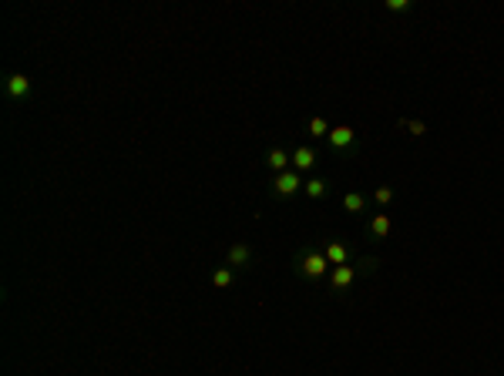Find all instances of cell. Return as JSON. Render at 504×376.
<instances>
[{
	"instance_id": "obj_1",
	"label": "cell",
	"mask_w": 504,
	"mask_h": 376,
	"mask_svg": "<svg viewBox=\"0 0 504 376\" xmlns=\"http://www.w3.org/2000/svg\"><path fill=\"white\" fill-rule=\"evenodd\" d=\"M296 269L306 282H320L323 276H329V259L323 255V249H302L300 259H296Z\"/></svg>"
},
{
	"instance_id": "obj_2",
	"label": "cell",
	"mask_w": 504,
	"mask_h": 376,
	"mask_svg": "<svg viewBox=\"0 0 504 376\" xmlns=\"http://www.w3.org/2000/svg\"><path fill=\"white\" fill-rule=\"evenodd\" d=\"M329 148L336 155H356V131L350 125H340V128H329Z\"/></svg>"
},
{
	"instance_id": "obj_3",
	"label": "cell",
	"mask_w": 504,
	"mask_h": 376,
	"mask_svg": "<svg viewBox=\"0 0 504 376\" xmlns=\"http://www.w3.org/2000/svg\"><path fill=\"white\" fill-rule=\"evenodd\" d=\"M300 188H302V178L296 168H289V172H282V175L273 178V195H276V199H293Z\"/></svg>"
},
{
	"instance_id": "obj_4",
	"label": "cell",
	"mask_w": 504,
	"mask_h": 376,
	"mask_svg": "<svg viewBox=\"0 0 504 376\" xmlns=\"http://www.w3.org/2000/svg\"><path fill=\"white\" fill-rule=\"evenodd\" d=\"M3 91H7V98L10 101H27L30 95H34V84H30V77L27 75H7Z\"/></svg>"
},
{
	"instance_id": "obj_5",
	"label": "cell",
	"mask_w": 504,
	"mask_h": 376,
	"mask_svg": "<svg viewBox=\"0 0 504 376\" xmlns=\"http://www.w3.org/2000/svg\"><path fill=\"white\" fill-rule=\"evenodd\" d=\"M356 273H360V269L350 266V262H347V266H333V269H329V289H333V293H347L353 286V279H356Z\"/></svg>"
},
{
	"instance_id": "obj_6",
	"label": "cell",
	"mask_w": 504,
	"mask_h": 376,
	"mask_svg": "<svg viewBox=\"0 0 504 376\" xmlns=\"http://www.w3.org/2000/svg\"><path fill=\"white\" fill-rule=\"evenodd\" d=\"M316 161H320V155L313 145H300V148L293 151V168L296 172H309V168H316Z\"/></svg>"
},
{
	"instance_id": "obj_7",
	"label": "cell",
	"mask_w": 504,
	"mask_h": 376,
	"mask_svg": "<svg viewBox=\"0 0 504 376\" xmlns=\"http://www.w3.org/2000/svg\"><path fill=\"white\" fill-rule=\"evenodd\" d=\"M289 165H293V155L286 148H273L266 155V168L273 172V175H282V172H289Z\"/></svg>"
},
{
	"instance_id": "obj_8",
	"label": "cell",
	"mask_w": 504,
	"mask_h": 376,
	"mask_svg": "<svg viewBox=\"0 0 504 376\" xmlns=\"http://www.w3.org/2000/svg\"><path fill=\"white\" fill-rule=\"evenodd\" d=\"M390 232H394V219L383 215V212L367 222V235H370V239H390Z\"/></svg>"
},
{
	"instance_id": "obj_9",
	"label": "cell",
	"mask_w": 504,
	"mask_h": 376,
	"mask_svg": "<svg viewBox=\"0 0 504 376\" xmlns=\"http://www.w3.org/2000/svg\"><path fill=\"white\" fill-rule=\"evenodd\" d=\"M323 255L329 259V266H347L350 262V249L343 242H336V239H329L327 246H323Z\"/></svg>"
},
{
	"instance_id": "obj_10",
	"label": "cell",
	"mask_w": 504,
	"mask_h": 376,
	"mask_svg": "<svg viewBox=\"0 0 504 376\" xmlns=\"http://www.w3.org/2000/svg\"><path fill=\"white\" fill-rule=\"evenodd\" d=\"M249 259H252V249L246 242H235V246L229 249V266H232V269H246Z\"/></svg>"
},
{
	"instance_id": "obj_11",
	"label": "cell",
	"mask_w": 504,
	"mask_h": 376,
	"mask_svg": "<svg viewBox=\"0 0 504 376\" xmlns=\"http://www.w3.org/2000/svg\"><path fill=\"white\" fill-rule=\"evenodd\" d=\"M367 205H370V199H367L363 192H347V195H343V208H347L350 215H360V212H367Z\"/></svg>"
},
{
	"instance_id": "obj_12",
	"label": "cell",
	"mask_w": 504,
	"mask_h": 376,
	"mask_svg": "<svg viewBox=\"0 0 504 376\" xmlns=\"http://www.w3.org/2000/svg\"><path fill=\"white\" fill-rule=\"evenodd\" d=\"M302 192H306V199H327V192H329V185L323 181V178H309L306 185H302Z\"/></svg>"
},
{
	"instance_id": "obj_13",
	"label": "cell",
	"mask_w": 504,
	"mask_h": 376,
	"mask_svg": "<svg viewBox=\"0 0 504 376\" xmlns=\"http://www.w3.org/2000/svg\"><path fill=\"white\" fill-rule=\"evenodd\" d=\"M232 282H235V269H232V266H222V269L212 273V286H215V289H229Z\"/></svg>"
},
{
	"instance_id": "obj_14",
	"label": "cell",
	"mask_w": 504,
	"mask_h": 376,
	"mask_svg": "<svg viewBox=\"0 0 504 376\" xmlns=\"http://www.w3.org/2000/svg\"><path fill=\"white\" fill-rule=\"evenodd\" d=\"M306 131H309L313 138H329L327 118H320V115H316V118H309V121H306Z\"/></svg>"
},
{
	"instance_id": "obj_15",
	"label": "cell",
	"mask_w": 504,
	"mask_h": 376,
	"mask_svg": "<svg viewBox=\"0 0 504 376\" xmlns=\"http://www.w3.org/2000/svg\"><path fill=\"white\" fill-rule=\"evenodd\" d=\"M374 201H377V205H390V201H394V188H390V185L374 188Z\"/></svg>"
},
{
	"instance_id": "obj_16",
	"label": "cell",
	"mask_w": 504,
	"mask_h": 376,
	"mask_svg": "<svg viewBox=\"0 0 504 376\" xmlns=\"http://www.w3.org/2000/svg\"><path fill=\"white\" fill-rule=\"evenodd\" d=\"M387 10H390V14H410L414 3H410V0H387Z\"/></svg>"
},
{
	"instance_id": "obj_17",
	"label": "cell",
	"mask_w": 504,
	"mask_h": 376,
	"mask_svg": "<svg viewBox=\"0 0 504 376\" xmlns=\"http://www.w3.org/2000/svg\"><path fill=\"white\" fill-rule=\"evenodd\" d=\"M400 125L407 128L414 138H424V135H427V125H424V121H400Z\"/></svg>"
}]
</instances>
